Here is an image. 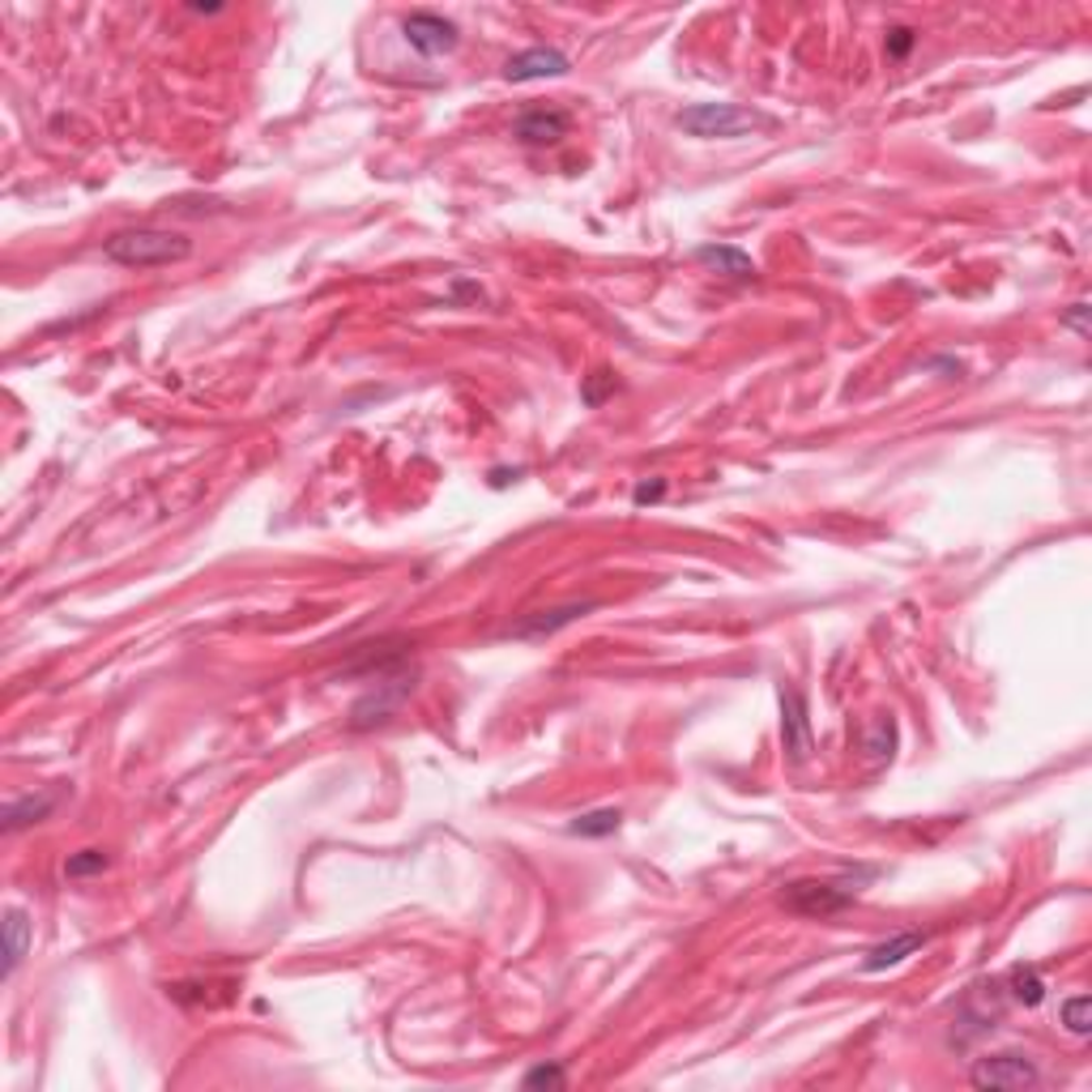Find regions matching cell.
<instances>
[{"label": "cell", "instance_id": "ffe728a7", "mask_svg": "<svg viewBox=\"0 0 1092 1092\" xmlns=\"http://www.w3.org/2000/svg\"><path fill=\"white\" fill-rule=\"evenodd\" d=\"M521 1084H525V1088H564V1084H568V1071H564L560 1062H538V1067H529V1071L521 1075Z\"/></svg>", "mask_w": 1092, "mask_h": 1092}, {"label": "cell", "instance_id": "d4e9b609", "mask_svg": "<svg viewBox=\"0 0 1092 1092\" xmlns=\"http://www.w3.org/2000/svg\"><path fill=\"white\" fill-rule=\"evenodd\" d=\"M192 14H222V5H188Z\"/></svg>", "mask_w": 1092, "mask_h": 1092}, {"label": "cell", "instance_id": "52a82bcc", "mask_svg": "<svg viewBox=\"0 0 1092 1092\" xmlns=\"http://www.w3.org/2000/svg\"><path fill=\"white\" fill-rule=\"evenodd\" d=\"M781 747L789 764H806L815 751V734H811V709L806 696L798 687H781Z\"/></svg>", "mask_w": 1092, "mask_h": 1092}, {"label": "cell", "instance_id": "2e32d148", "mask_svg": "<svg viewBox=\"0 0 1092 1092\" xmlns=\"http://www.w3.org/2000/svg\"><path fill=\"white\" fill-rule=\"evenodd\" d=\"M1007 990H1011V999H1016V1003L1037 1007V1003L1045 999V977H1041V969H1037V965H1016V969L1007 973Z\"/></svg>", "mask_w": 1092, "mask_h": 1092}, {"label": "cell", "instance_id": "ac0fdd59", "mask_svg": "<svg viewBox=\"0 0 1092 1092\" xmlns=\"http://www.w3.org/2000/svg\"><path fill=\"white\" fill-rule=\"evenodd\" d=\"M1058 1020H1062V1028H1067L1071 1037H1088V1033H1092V999H1088V994H1071V999H1062Z\"/></svg>", "mask_w": 1092, "mask_h": 1092}, {"label": "cell", "instance_id": "277c9868", "mask_svg": "<svg viewBox=\"0 0 1092 1092\" xmlns=\"http://www.w3.org/2000/svg\"><path fill=\"white\" fill-rule=\"evenodd\" d=\"M410 692H414V670H410V666H397V670L380 675V683H376L368 696L355 700V709H351V730L385 726V721L402 709V700H406Z\"/></svg>", "mask_w": 1092, "mask_h": 1092}, {"label": "cell", "instance_id": "7402d4cb", "mask_svg": "<svg viewBox=\"0 0 1092 1092\" xmlns=\"http://www.w3.org/2000/svg\"><path fill=\"white\" fill-rule=\"evenodd\" d=\"M1088 317H1092V308H1088V304L1079 300V304H1071V308H1067V312L1058 317V325H1062V329H1071V334H1079V338H1088V334H1092Z\"/></svg>", "mask_w": 1092, "mask_h": 1092}, {"label": "cell", "instance_id": "4fadbf2b", "mask_svg": "<svg viewBox=\"0 0 1092 1092\" xmlns=\"http://www.w3.org/2000/svg\"><path fill=\"white\" fill-rule=\"evenodd\" d=\"M52 806H56V794H27V798H14V802L5 806V833H22V829L39 824V819L52 815Z\"/></svg>", "mask_w": 1092, "mask_h": 1092}, {"label": "cell", "instance_id": "cb8c5ba5", "mask_svg": "<svg viewBox=\"0 0 1092 1092\" xmlns=\"http://www.w3.org/2000/svg\"><path fill=\"white\" fill-rule=\"evenodd\" d=\"M607 389H611V380H590V385H585V402L598 406V402L607 397Z\"/></svg>", "mask_w": 1092, "mask_h": 1092}, {"label": "cell", "instance_id": "5b68a950", "mask_svg": "<svg viewBox=\"0 0 1092 1092\" xmlns=\"http://www.w3.org/2000/svg\"><path fill=\"white\" fill-rule=\"evenodd\" d=\"M1037 1079H1041L1037 1062L1028 1054H1020V1050H999V1054L973 1058V1067H969V1084L973 1088H990V1092H999V1088H1033Z\"/></svg>", "mask_w": 1092, "mask_h": 1092}, {"label": "cell", "instance_id": "30bf717a", "mask_svg": "<svg viewBox=\"0 0 1092 1092\" xmlns=\"http://www.w3.org/2000/svg\"><path fill=\"white\" fill-rule=\"evenodd\" d=\"M573 69V61L560 48H525L516 56H508L504 78L508 82H542V78H564Z\"/></svg>", "mask_w": 1092, "mask_h": 1092}, {"label": "cell", "instance_id": "5bb4252c", "mask_svg": "<svg viewBox=\"0 0 1092 1092\" xmlns=\"http://www.w3.org/2000/svg\"><path fill=\"white\" fill-rule=\"evenodd\" d=\"M27 948H31V918L22 909H10L5 914V977L18 973Z\"/></svg>", "mask_w": 1092, "mask_h": 1092}, {"label": "cell", "instance_id": "8992f818", "mask_svg": "<svg viewBox=\"0 0 1092 1092\" xmlns=\"http://www.w3.org/2000/svg\"><path fill=\"white\" fill-rule=\"evenodd\" d=\"M402 39L419 52V56H444L461 44V31L453 18L444 14H431V10H414L402 18Z\"/></svg>", "mask_w": 1092, "mask_h": 1092}, {"label": "cell", "instance_id": "6da1fadb", "mask_svg": "<svg viewBox=\"0 0 1092 1092\" xmlns=\"http://www.w3.org/2000/svg\"><path fill=\"white\" fill-rule=\"evenodd\" d=\"M875 875H880L875 867H858V871L837 875V880H794V884H785L781 905L798 918H833V914L850 909L858 901L863 884L875 880Z\"/></svg>", "mask_w": 1092, "mask_h": 1092}, {"label": "cell", "instance_id": "8fae6325", "mask_svg": "<svg viewBox=\"0 0 1092 1092\" xmlns=\"http://www.w3.org/2000/svg\"><path fill=\"white\" fill-rule=\"evenodd\" d=\"M926 943H931V935H926V931H897L892 939L875 943V948L863 956V973H888V969L905 965L909 956H918Z\"/></svg>", "mask_w": 1092, "mask_h": 1092}, {"label": "cell", "instance_id": "7a4b0ae2", "mask_svg": "<svg viewBox=\"0 0 1092 1092\" xmlns=\"http://www.w3.org/2000/svg\"><path fill=\"white\" fill-rule=\"evenodd\" d=\"M192 252L188 235L180 231H163V226H137V231H116L103 243V256L124 265V269H158V265H175Z\"/></svg>", "mask_w": 1092, "mask_h": 1092}, {"label": "cell", "instance_id": "ba28073f", "mask_svg": "<svg viewBox=\"0 0 1092 1092\" xmlns=\"http://www.w3.org/2000/svg\"><path fill=\"white\" fill-rule=\"evenodd\" d=\"M590 611H598V602H564V607H551V611H529L525 619L508 624V636L516 641H542V636H556L560 628L585 619Z\"/></svg>", "mask_w": 1092, "mask_h": 1092}, {"label": "cell", "instance_id": "e0dca14e", "mask_svg": "<svg viewBox=\"0 0 1092 1092\" xmlns=\"http://www.w3.org/2000/svg\"><path fill=\"white\" fill-rule=\"evenodd\" d=\"M863 747H867V755H871L875 764L892 760V747H897V721H892V717L871 721V726H867V734H863Z\"/></svg>", "mask_w": 1092, "mask_h": 1092}, {"label": "cell", "instance_id": "3957f363", "mask_svg": "<svg viewBox=\"0 0 1092 1092\" xmlns=\"http://www.w3.org/2000/svg\"><path fill=\"white\" fill-rule=\"evenodd\" d=\"M675 124L687 133V137H700V141H713V137H743V133H755V129H768L772 120L751 112V107H738V103H696V107H683L675 116Z\"/></svg>", "mask_w": 1092, "mask_h": 1092}, {"label": "cell", "instance_id": "9a60e30c", "mask_svg": "<svg viewBox=\"0 0 1092 1092\" xmlns=\"http://www.w3.org/2000/svg\"><path fill=\"white\" fill-rule=\"evenodd\" d=\"M619 824H624V811H619V806H598V811L577 815L573 824H568V833H573V837H611V833H619Z\"/></svg>", "mask_w": 1092, "mask_h": 1092}, {"label": "cell", "instance_id": "9c48e42d", "mask_svg": "<svg viewBox=\"0 0 1092 1092\" xmlns=\"http://www.w3.org/2000/svg\"><path fill=\"white\" fill-rule=\"evenodd\" d=\"M568 112L560 107H525L516 120H512V137L521 146H556L568 137Z\"/></svg>", "mask_w": 1092, "mask_h": 1092}, {"label": "cell", "instance_id": "603a6c76", "mask_svg": "<svg viewBox=\"0 0 1092 1092\" xmlns=\"http://www.w3.org/2000/svg\"><path fill=\"white\" fill-rule=\"evenodd\" d=\"M662 495H666V482H662V478L641 482V487L632 491V499H636V504H653V499H662Z\"/></svg>", "mask_w": 1092, "mask_h": 1092}, {"label": "cell", "instance_id": "44dd1931", "mask_svg": "<svg viewBox=\"0 0 1092 1092\" xmlns=\"http://www.w3.org/2000/svg\"><path fill=\"white\" fill-rule=\"evenodd\" d=\"M914 48H918V31H914V27H892V31H888V39H884L888 61H905Z\"/></svg>", "mask_w": 1092, "mask_h": 1092}, {"label": "cell", "instance_id": "d6986e66", "mask_svg": "<svg viewBox=\"0 0 1092 1092\" xmlns=\"http://www.w3.org/2000/svg\"><path fill=\"white\" fill-rule=\"evenodd\" d=\"M107 850H82V854H73L69 863H65V875L69 880H90V875H103L107 871Z\"/></svg>", "mask_w": 1092, "mask_h": 1092}, {"label": "cell", "instance_id": "7c38bea8", "mask_svg": "<svg viewBox=\"0 0 1092 1092\" xmlns=\"http://www.w3.org/2000/svg\"><path fill=\"white\" fill-rule=\"evenodd\" d=\"M692 256H696L700 265L717 269L721 278H734V283H751V278H755V260H751L743 248H734V243H700Z\"/></svg>", "mask_w": 1092, "mask_h": 1092}]
</instances>
